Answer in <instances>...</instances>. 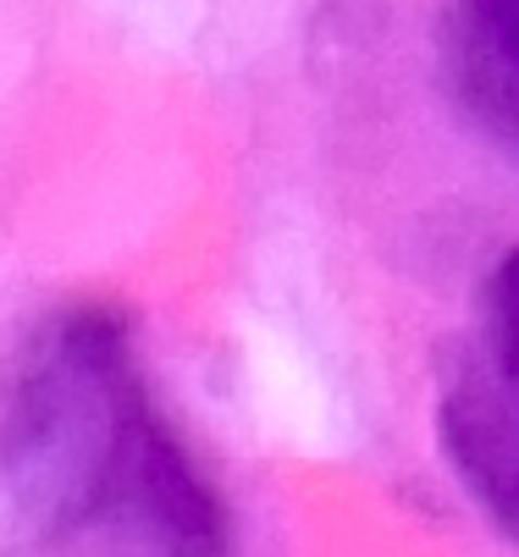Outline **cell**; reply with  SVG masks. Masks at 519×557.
<instances>
[{
    "label": "cell",
    "instance_id": "obj_1",
    "mask_svg": "<svg viewBox=\"0 0 519 557\" xmlns=\"http://www.w3.org/2000/svg\"><path fill=\"white\" fill-rule=\"evenodd\" d=\"M0 486L39 546L227 557V508L127 343L95 314L50 326L28 348L0 420Z\"/></svg>",
    "mask_w": 519,
    "mask_h": 557
},
{
    "label": "cell",
    "instance_id": "obj_2",
    "mask_svg": "<svg viewBox=\"0 0 519 557\" xmlns=\"http://www.w3.org/2000/svg\"><path fill=\"white\" fill-rule=\"evenodd\" d=\"M442 442L470 497L519 541V359L481 354L442 409Z\"/></svg>",
    "mask_w": 519,
    "mask_h": 557
},
{
    "label": "cell",
    "instance_id": "obj_3",
    "mask_svg": "<svg viewBox=\"0 0 519 557\" xmlns=\"http://www.w3.org/2000/svg\"><path fill=\"white\" fill-rule=\"evenodd\" d=\"M442 45L470 116L519 154V0H448Z\"/></svg>",
    "mask_w": 519,
    "mask_h": 557
},
{
    "label": "cell",
    "instance_id": "obj_4",
    "mask_svg": "<svg viewBox=\"0 0 519 557\" xmlns=\"http://www.w3.org/2000/svg\"><path fill=\"white\" fill-rule=\"evenodd\" d=\"M481 354L519 359V249H508L481 298Z\"/></svg>",
    "mask_w": 519,
    "mask_h": 557
}]
</instances>
